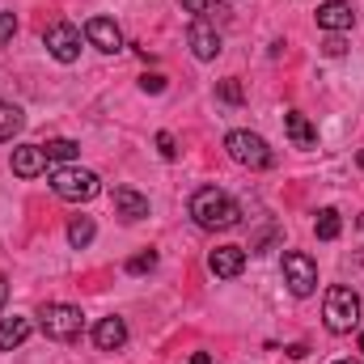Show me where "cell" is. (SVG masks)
<instances>
[{
  "instance_id": "obj_31",
  "label": "cell",
  "mask_w": 364,
  "mask_h": 364,
  "mask_svg": "<svg viewBox=\"0 0 364 364\" xmlns=\"http://www.w3.org/2000/svg\"><path fill=\"white\" fill-rule=\"evenodd\" d=\"M335 364H360V360H335Z\"/></svg>"
},
{
  "instance_id": "obj_27",
  "label": "cell",
  "mask_w": 364,
  "mask_h": 364,
  "mask_svg": "<svg viewBox=\"0 0 364 364\" xmlns=\"http://www.w3.org/2000/svg\"><path fill=\"white\" fill-rule=\"evenodd\" d=\"M326 55H343V38H339V34L326 38Z\"/></svg>"
},
{
  "instance_id": "obj_5",
  "label": "cell",
  "mask_w": 364,
  "mask_h": 364,
  "mask_svg": "<svg viewBox=\"0 0 364 364\" xmlns=\"http://www.w3.org/2000/svg\"><path fill=\"white\" fill-rule=\"evenodd\" d=\"M51 191H55L60 199H68V203H85V199H93V195L102 191V182H97L93 170L60 166V170H51Z\"/></svg>"
},
{
  "instance_id": "obj_28",
  "label": "cell",
  "mask_w": 364,
  "mask_h": 364,
  "mask_svg": "<svg viewBox=\"0 0 364 364\" xmlns=\"http://www.w3.org/2000/svg\"><path fill=\"white\" fill-rule=\"evenodd\" d=\"M186 364H212V356H208V352H195V356H191Z\"/></svg>"
},
{
  "instance_id": "obj_15",
  "label": "cell",
  "mask_w": 364,
  "mask_h": 364,
  "mask_svg": "<svg viewBox=\"0 0 364 364\" xmlns=\"http://www.w3.org/2000/svg\"><path fill=\"white\" fill-rule=\"evenodd\" d=\"M284 132H288V140H292L296 149H318V127H314L301 110H288V114H284Z\"/></svg>"
},
{
  "instance_id": "obj_9",
  "label": "cell",
  "mask_w": 364,
  "mask_h": 364,
  "mask_svg": "<svg viewBox=\"0 0 364 364\" xmlns=\"http://www.w3.org/2000/svg\"><path fill=\"white\" fill-rule=\"evenodd\" d=\"M208 272L216 275V279H237V275L246 272V250L242 246H216L208 255Z\"/></svg>"
},
{
  "instance_id": "obj_7",
  "label": "cell",
  "mask_w": 364,
  "mask_h": 364,
  "mask_svg": "<svg viewBox=\"0 0 364 364\" xmlns=\"http://www.w3.org/2000/svg\"><path fill=\"white\" fill-rule=\"evenodd\" d=\"M43 43H47V55L60 60V64H77V60H81V30H77L73 21H55V26H47Z\"/></svg>"
},
{
  "instance_id": "obj_32",
  "label": "cell",
  "mask_w": 364,
  "mask_h": 364,
  "mask_svg": "<svg viewBox=\"0 0 364 364\" xmlns=\"http://www.w3.org/2000/svg\"><path fill=\"white\" fill-rule=\"evenodd\" d=\"M360 352H364V335H360Z\"/></svg>"
},
{
  "instance_id": "obj_20",
  "label": "cell",
  "mask_w": 364,
  "mask_h": 364,
  "mask_svg": "<svg viewBox=\"0 0 364 364\" xmlns=\"http://www.w3.org/2000/svg\"><path fill=\"white\" fill-rule=\"evenodd\" d=\"M93 233H97V229H93V220H90V216H77V220L68 225V242H73L77 250H85V246H90V242H93Z\"/></svg>"
},
{
  "instance_id": "obj_1",
  "label": "cell",
  "mask_w": 364,
  "mask_h": 364,
  "mask_svg": "<svg viewBox=\"0 0 364 364\" xmlns=\"http://www.w3.org/2000/svg\"><path fill=\"white\" fill-rule=\"evenodd\" d=\"M191 216H195L199 229L225 233V229H237L242 225V203L229 191H220V186H199L191 195Z\"/></svg>"
},
{
  "instance_id": "obj_24",
  "label": "cell",
  "mask_w": 364,
  "mask_h": 364,
  "mask_svg": "<svg viewBox=\"0 0 364 364\" xmlns=\"http://www.w3.org/2000/svg\"><path fill=\"white\" fill-rule=\"evenodd\" d=\"M157 149H161V157H166V161H174V157H178V149H174V136H170V132H157Z\"/></svg>"
},
{
  "instance_id": "obj_3",
  "label": "cell",
  "mask_w": 364,
  "mask_h": 364,
  "mask_svg": "<svg viewBox=\"0 0 364 364\" xmlns=\"http://www.w3.org/2000/svg\"><path fill=\"white\" fill-rule=\"evenodd\" d=\"M38 326H43L47 339L68 343V339H77V335L85 331V314H81L77 305H68V301H47V305L38 309Z\"/></svg>"
},
{
  "instance_id": "obj_29",
  "label": "cell",
  "mask_w": 364,
  "mask_h": 364,
  "mask_svg": "<svg viewBox=\"0 0 364 364\" xmlns=\"http://www.w3.org/2000/svg\"><path fill=\"white\" fill-rule=\"evenodd\" d=\"M4 301H9V279L0 275V309H4Z\"/></svg>"
},
{
  "instance_id": "obj_19",
  "label": "cell",
  "mask_w": 364,
  "mask_h": 364,
  "mask_svg": "<svg viewBox=\"0 0 364 364\" xmlns=\"http://www.w3.org/2000/svg\"><path fill=\"white\" fill-rule=\"evenodd\" d=\"M314 233H318L322 242H335V237L343 233V220H339V212H335V208H322V212H318V220H314Z\"/></svg>"
},
{
  "instance_id": "obj_2",
  "label": "cell",
  "mask_w": 364,
  "mask_h": 364,
  "mask_svg": "<svg viewBox=\"0 0 364 364\" xmlns=\"http://www.w3.org/2000/svg\"><path fill=\"white\" fill-rule=\"evenodd\" d=\"M322 318H326V331L331 335H348L360 326V296L343 284L326 288V301H322Z\"/></svg>"
},
{
  "instance_id": "obj_12",
  "label": "cell",
  "mask_w": 364,
  "mask_h": 364,
  "mask_svg": "<svg viewBox=\"0 0 364 364\" xmlns=\"http://www.w3.org/2000/svg\"><path fill=\"white\" fill-rule=\"evenodd\" d=\"M114 216L119 220H127V225H136V220H144L149 216V199L140 195V191H132V186H114Z\"/></svg>"
},
{
  "instance_id": "obj_26",
  "label": "cell",
  "mask_w": 364,
  "mask_h": 364,
  "mask_svg": "<svg viewBox=\"0 0 364 364\" xmlns=\"http://www.w3.org/2000/svg\"><path fill=\"white\" fill-rule=\"evenodd\" d=\"M182 9L195 13V17H203V13H208V0H182Z\"/></svg>"
},
{
  "instance_id": "obj_13",
  "label": "cell",
  "mask_w": 364,
  "mask_h": 364,
  "mask_svg": "<svg viewBox=\"0 0 364 364\" xmlns=\"http://www.w3.org/2000/svg\"><path fill=\"white\" fill-rule=\"evenodd\" d=\"M43 170H47L43 144H17V149H13V174H17V178H38Z\"/></svg>"
},
{
  "instance_id": "obj_10",
  "label": "cell",
  "mask_w": 364,
  "mask_h": 364,
  "mask_svg": "<svg viewBox=\"0 0 364 364\" xmlns=\"http://www.w3.org/2000/svg\"><path fill=\"white\" fill-rule=\"evenodd\" d=\"M85 38H90L97 51H106V55L123 51V30H119L110 17H90V21H85Z\"/></svg>"
},
{
  "instance_id": "obj_30",
  "label": "cell",
  "mask_w": 364,
  "mask_h": 364,
  "mask_svg": "<svg viewBox=\"0 0 364 364\" xmlns=\"http://www.w3.org/2000/svg\"><path fill=\"white\" fill-rule=\"evenodd\" d=\"M356 166H360V170H364V149H360V153H356Z\"/></svg>"
},
{
  "instance_id": "obj_23",
  "label": "cell",
  "mask_w": 364,
  "mask_h": 364,
  "mask_svg": "<svg viewBox=\"0 0 364 364\" xmlns=\"http://www.w3.org/2000/svg\"><path fill=\"white\" fill-rule=\"evenodd\" d=\"M220 97H225V102H233V106L242 102V85H237V77H229V81H220Z\"/></svg>"
},
{
  "instance_id": "obj_11",
  "label": "cell",
  "mask_w": 364,
  "mask_h": 364,
  "mask_svg": "<svg viewBox=\"0 0 364 364\" xmlns=\"http://www.w3.org/2000/svg\"><path fill=\"white\" fill-rule=\"evenodd\" d=\"M352 21H356V13L348 0H322L318 4V26L326 34H343V30H352Z\"/></svg>"
},
{
  "instance_id": "obj_25",
  "label": "cell",
  "mask_w": 364,
  "mask_h": 364,
  "mask_svg": "<svg viewBox=\"0 0 364 364\" xmlns=\"http://www.w3.org/2000/svg\"><path fill=\"white\" fill-rule=\"evenodd\" d=\"M140 90L144 93H161L166 90V77H140Z\"/></svg>"
},
{
  "instance_id": "obj_6",
  "label": "cell",
  "mask_w": 364,
  "mask_h": 364,
  "mask_svg": "<svg viewBox=\"0 0 364 364\" xmlns=\"http://www.w3.org/2000/svg\"><path fill=\"white\" fill-rule=\"evenodd\" d=\"M284 284L292 296H314L318 292V263L301 250H288L284 255Z\"/></svg>"
},
{
  "instance_id": "obj_17",
  "label": "cell",
  "mask_w": 364,
  "mask_h": 364,
  "mask_svg": "<svg viewBox=\"0 0 364 364\" xmlns=\"http://www.w3.org/2000/svg\"><path fill=\"white\" fill-rule=\"evenodd\" d=\"M43 153H47V166H68V161H77L81 144H77V140H68V136H55V140H47V144H43Z\"/></svg>"
},
{
  "instance_id": "obj_14",
  "label": "cell",
  "mask_w": 364,
  "mask_h": 364,
  "mask_svg": "<svg viewBox=\"0 0 364 364\" xmlns=\"http://www.w3.org/2000/svg\"><path fill=\"white\" fill-rule=\"evenodd\" d=\"M93 343H97V352H119L123 343H127V322L123 318H102L97 326H93Z\"/></svg>"
},
{
  "instance_id": "obj_16",
  "label": "cell",
  "mask_w": 364,
  "mask_h": 364,
  "mask_svg": "<svg viewBox=\"0 0 364 364\" xmlns=\"http://www.w3.org/2000/svg\"><path fill=\"white\" fill-rule=\"evenodd\" d=\"M30 318H0V352H13V348H21L26 339H30Z\"/></svg>"
},
{
  "instance_id": "obj_21",
  "label": "cell",
  "mask_w": 364,
  "mask_h": 364,
  "mask_svg": "<svg viewBox=\"0 0 364 364\" xmlns=\"http://www.w3.org/2000/svg\"><path fill=\"white\" fill-rule=\"evenodd\" d=\"M157 267V250H140V255H132L127 259V275H144Z\"/></svg>"
},
{
  "instance_id": "obj_18",
  "label": "cell",
  "mask_w": 364,
  "mask_h": 364,
  "mask_svg": "<svg viewBox=\"0 0 364 364\" xmlns=\"http://www.w3.org/2000/svg\"><path fill=\"white\" fill-rule=\"evenodd\" d=\"M26 127V114H21V106H13V102H0V144H9L17 132Z\"/></svg>"
},
{
  "instance_id": "obj_4",
  "label": "cell",
  "mask_w": 364,
  "mask_h": 364,
  "mask_svg": "<svg viewBox=\"0 0 364 364\" xmlns=\"http://www.w3.org/2000/svg\"><path fill=\"white\" fill-rule=\"evenodd\" d=\"M225 149H229V157L237 161V166H246V170H267L275 157H272V144L259 136V132H229L225 136Z\"/></svg>"
},
{
  "instance_id": "obj_22",
  "label": "cell",
  "mask_w": 364,
  "mask_h": 364,
  "mask_svg": "<svg viewBox=\"0 0 364 364\" xmlns=\"http://www.w3.org/2000/svg\"><path fill=\"white\" fill-rule=\"evenodd\" d=\"M13 34H17V17L13 13H0V47H9Z\"/></svg>"
},
{
  "instance_id": "obj_8",
  "label": "cell",
  "mask_w": 364,
  "mask_h": 364,
  "mask_svg": "<svg viewBox=\"0 0 364 364\" xmlns=\"http://www.w3.org/2000/svg\"><path fill=\"white\" fill-rule=\"evenodd\" d=\"M186 43H191V51H195V60H216V55H220V30H216V21L195 17V21L186 26Z\"/></svg>"
}]
</instances>
